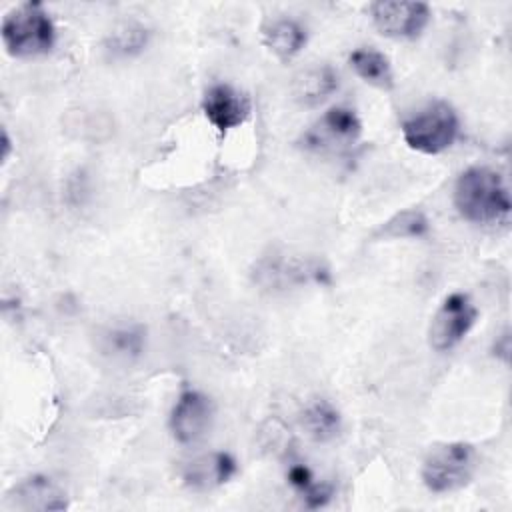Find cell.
Returning <instances> with one entry per match:
<instances>
[{"instance_id": "obj_15", "label": "cell", "mask_w": 512, "mask_h": 512, "mask_svg": "<svg viewBox=\"0 0 512 512\" xmlns=\"http://www.w3.org/2000/svg\"><path fill=\"white\" fill-rule=\"evenodd\" d=\"M300 426L314 442H330L342 430V416L330 400L314 398L300 410Z\"/></svg>"}, {"instance_id": "obj_7", "label": "cell", "mask_w": 512, "mask_h": 512, "mask_svg": "<svg viewBox=\"0 0 512 512\" xmlns=\"http://www.w3.org/2000/svg\"><path fill=\"white\" fill-rule=\"evenodd\" d=\"M430 6L426 2L378 0L370 4V18L376 30L388 38H416L430 22Z\"/></svg>"}, {"instance_id": "obj_21", "label": "cell", "mask_w": 512, "mask_h": 512, "mask_svg": "<svg viewBox=\"0 0 512 512\" xmlns=\"http://www.w3.org/2000/svg\"><path fill=\"white\" fill-rule=\"evenodd\" d=\"M10 152H12V140L4 128L2 130V162H6L10 158Z\"/></svg>"}, {"instance_id": "obj_3", "label": "cell", "mask_w": 512, "mask_h": 512, "mask_svg": "<svg viewBox=\"0 0 512 512\" xmlns=\"http://www.w3.org/2000/svg\"><path fill=\"white\" fill-rule=\"evenodd\" d=\"M400 130L408 148L436 156L456 142L460 134V118L448 102L434 100L406 118Z\"/></svg>"}, {"instance_id": "obj_6", "label": "cell", "mask_w": 512, "mask_h": 512, "mask_svg": "<svg viewBox=\"0 0 512 512\" xmlns=\"http://www.w3.org/2000/svg\"><path fill=\"white\" fill-rule=\"evenodd\" d=\"M214 420V404L210 396L200 390L186 388L178 394L170 418L168 428L176 442L180 444H196L206 434H210Z\"/></svg>"}, {"instance_id": "obj_18", "label": "cell", "mask_w": 512, "mask_h": 512, "mask_svg": "<svg viewBox=\"0 0 512 512\" xmlns=\"http://www.w3.org/2000/svg\"><path fill=\"white\" fill-rule=\"evenodd\" d=\"M146 330L138 324L118 326L108 330L104 336V352L112 354L118 360H134L144 352Z\"/></svg>"}, {"instance_id": "obj_5", "label": "cell", "mask_w": 512, "mask_h": 512, "mask_svg": "<svg viewBox=\"0 0 512 512\" xmlns=\"http://www.w3.org/2000/svg\"><path fill=\"white\" fill-rule=\"evenodd\" d=\"M478 320V308L466 292H450L428 326V344L436 352L458 346Z\"/></svg>"}, {"instance_id": "obj_2", "label": "cell", "mask_w": 512, "mask_h": 512, "mask_svg": "<svg viewBox=\"0 0 512 512\" xmlns=\"http://www.w3.org/2000/svg\"><path fill=\"white\" fill-rule=\"evenodd\" d=\"M0 36L10 56L36 58L52 50L56 42V28L44 4L24 2L6 12Z\"/></svg>"}, {"instance_id": "obj_9", "label": "cell", "mask_w": 512, "mask_h": 512, "mask_svg": "<svg viewBox=\"0 0 512 512\" xmlns=\"http://www.w3.org/2000/svg\"><path fill=\"white\" fill-rule=\"evenodd\" d=\"M202 112L206 120L220 132L226 134L242 126L252 114V102L248 94L240 92L230 84H212L202 98Z\"/></svg>"}, {"instance_id": "obj_16", "label": "cell", "mask_w": 512, "mask_h": 512, "mask_svg": "<svg viewBox=\"0 0 512 512\" xmlns=\"http://www.w3.org/2000/svg\"><path fill=\"white\" fill-rule=\"evenodd\" d=\"M348 62L352 70L370 86L390 90L394 86V74L390 60L374 48H356L350 52Z\"/></svg>"}, {"instance_id": "obj_8", "label": "cell", "mask_w": 512, "mask_h": 512, "mask_svg": "<svg viewBox=\"0 0 512 512\" xmlns=\"http://www.w3.org/2000/svg\"><path fill=\"white\" fill-rule=\"evenodd\" d=\"M360 134L362 122L358 114L348 106H332L302 134V144L308 150L326 152L354 144Z\"/></svg>"}, {"instance_id": "obj_12", "label": "cell", "mask_w": 512, "mask_h": 512, "mask_svg": "<svg viewBox=\"0 0 512 512\" xmlns=\"http://www.w3.org/2000/svg\"><path fill=\"white\" fill-rule=\"evenodd\" d=\"M320 266L300 260L288 258L286 254H274L272 258H262L256 266V282L270 290H286L296 284H304L312 278H318Z\"/></svg>"}, {"instance_id": "obj_4", "label": "cell", "mask_w": 512, "mask_h": 512, "mask_svg": "<svg viewBox=\"0 0 512 512\" xmlns=\"http://www.w3.org/2000/svg\"><path fill=\"white\" fill-rule=\"evenodd\" d=\"M476 472V450L468 442H442L430 446L422 460V482L432 494L464 488Z\"/></svg>"}, {"instance_id": "obj_11", "label": "cell", "mask_w": 512, "mask_h": 512, "mask_svg": "<svg viewBox=\"0 0 512 512\" xmlns=\"http://www.w3.org/2000/svg\"><path fill=\"white\" fill-rule=\"evenodd\" d=\"M6 504L20 510H64L68 508V498L52 478L34 474L20 480L6 494Z\"/></svg>"}, {"instance_id": "obj_10", "label": "cell", "mask_w": 512, "mask_h": 512, "mask_svg": "<svg viewBox=\"0 0 512 512\" xmlns=\"http://www.w3.org/2000/svg\"><path fill=\"white\" fill-rule=\"evenodd\" d=\"M236 470L238 464L232 454L222 450L206 452L184 464L182 482L194 492H208L226 484Z\"/></svg>"}, {"instance_id": "obj_19", "label": "cell", "mask_w": 512, "mask_h": 512, "mask_svg": "<svg viewBox=\"0 0 512 512\" xmlns=\"http://www.w3.org/2000/svg\"><path fill=\"white\" fill-rule=\"evenodd\" d=\"M428 232V218L420 210H402L390 218L380 234L384 238H420Z\"/></svg>"}, {"instance_id": "obj_14", "label": "cell", "mask_w": 512, "mask_h": 512, "mask_svg": "<svg viewBox=\"0 0 512 512\" xmlns=\"http://www.w3.org/2000/svg\"><path fill=\"white\" fill-rule=\"evenodd\" d=\"M306 28L294 18H274L262 28L264 46L280 60H292L306 46Z\"/></svg>"}, {"instance_id": "obj_20", "label": "cell", "mask_w": 512, "mask_h": 512, "mask_svg": "<svg viewBox=\"0 0 512 512\" xmlns=\"http://www.w3.org/2000/svg\"><path fill=\"white\" fill-rule=\"evenodd\" d=\"M286 478H288V484L304 498L316 484V476L312 474V470L306 466V464H292L286 472Z\"/></svg>"}, {"instance_id": "obj_13", "label": "cell", "mask_w": 512, "mask_h": 512, "mask_svg": "<svg viewBox=\"0 0 512 512\" xmlns=\"http://www.w3.org/2000/svg\"><path fill=\"white\" fill-rule=\"evenodd\" d=\"M292 96L300 106L314 108L338 90V74L332 66L320 64L300 70L292 78Z\"/></svg>"}, {"instance_id": "obj_1", "label": "cell", "mask_w": 512, "mask_h": 512, "mask_svg": "<svg viewBox=\"0 0 512 512\" xmlns=\"http://www.w3.org/2000/svg\"><path fill=\"white\" fill-rule=\"evenodd\" d=\"M454 206L472 224L506 222L512 204L504 176L488 166L466 168L454 184Z\"/></svg>"}, {"instance_id": "obj_17", "label": "cell", "mask_w": 512, "mask_h": 512, "mask_svg": "<svg viewBox=\"0 0 512 512\" xmlns=\"http://www.w3.org/2000/svg\"><path fill=\"white\" fill-rule=\"evenodd\" d=\"M148 40L150 30L144 24L126 20L112 28V32L106 36L104 48L112 58H132L148 46Z\"/></svg>"}]
</instances>
